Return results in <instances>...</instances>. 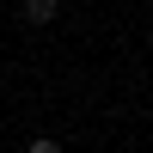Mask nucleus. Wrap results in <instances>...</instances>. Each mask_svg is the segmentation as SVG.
<instances>
[{"label":"nucleus","mask_w":153,"mask_h":153,"mask_svg":"<svg viewBox=\"0 0 153 153\" xmlns=\"http://www.w3.org/2000/svg\"><path fill=\"white\" fill-rule=\"evenodd\" d=\"M25 19H31V25H49V19H55V0H25Z\"/></svg>","instance_id":"nucleus-1"},{"label":"nucleus","mask_w":153,"mask_h":153,"mask_svg":"<svg viewBox=\"0 0 153 153\" xmlns=\"http://www.w3.org/2000/svg\"><path fill=\"white\" fill-rule=\"evenodd\" d=\"M25 153H61V147H55V141L43 135V141H25Z\"/></svg>","instance_id":"nucleus-2"}]
</instances>
